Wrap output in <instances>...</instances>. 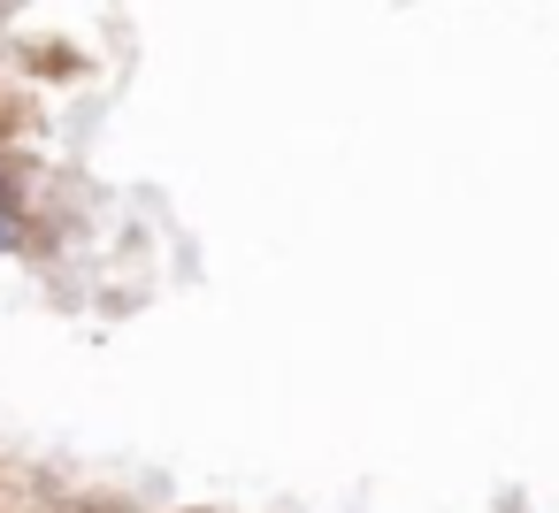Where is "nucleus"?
I'll list each match as a JSON object with an SVG mask.
<instances>
[{"label": "nucleus", "mask_w": 559, "mask_h": 513, "mask_svg": "<svg viewBox=\"0 0 559 513\" xmlns=\"http://www.w3.org/2000/svg\"><path fill=\"white\" fill-rule=\"evenodd\" d=\"M0 253H16V230H9V215H0Z\"/></svg>", "instance_id": "1"}, {"label": "nucleus", "mask_w": 559, "mask_h": 513, "mask_svg": "<svg viewBox=\"0 0 559 513\" xmlns=\"http://www.w3.org/2000/svg\"><path fill=\"white\" fill-rule=\"evenodd\" d=\"M9 200H16V192H9V177H0V207H9Z\"/></svg>", "instance_id": "2"}]
</instances>
